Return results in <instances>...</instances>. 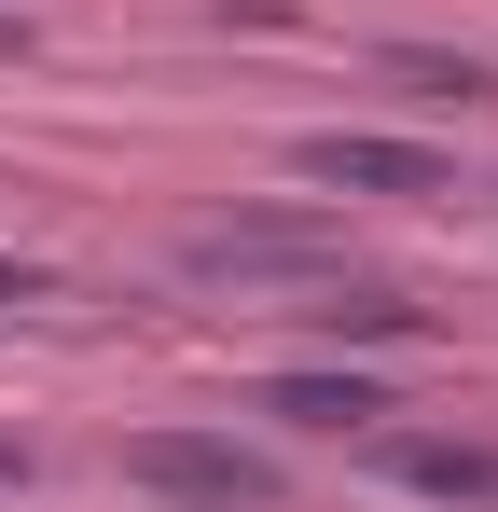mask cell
Segmentation results:
<instances>
[{"instance_id": "cell-1", "label": "cell", "mask_w": 498, "mask_h": 512, "mask_svg": "<svg viewBox=\"0 0 498 512\" xmlns=\"http://www.w3.org/2000/svg\"><path fill=\"white\" fill-rule=\"evenodd\" d=\"M180 277L194 291H332L346 277V236L305 222V208H236V222H194L180 236Z\"/></svg>"}, {"instance_id": "cell-3", "label": "cell", "mask_w": 498, "mask_h": 512, "mask_svg": "<svg viewBox=\"0 0 498 512\" xmlns=\"http://www.w3.org/2000/svg\"><path fill=\"white\" fill-rule=\"evenodd\" d=\"M291 167L319 180V194H457V167L429 139H374V125H319Z\"/></svg>"}, {"instance_id": "cell-8", "label": "cell", "mask_w": 498, "mask_h": 512, "mask_svg": "<svg viewBox=\"0 0 498 512\" xmlns=\"http://www.w3.org/2000/svg\"><path fill=\"white\" fill-rule=\"evenodd\" d=\"M14 305H42V263L28 250H0V319H14Z\"/></svg>"}, {"instance_id": "cell-2", "label": "cell", "mask_w": 498, "mask_h": 512, "mask_svg": "<svg viewBox=\"0 0 498 512\" xmlns=\"http://www.w3.org/2000/svg\"><path fill=\"white\" fill-rule=\"evenodd\" d=\"M125 485L166 512H277V457L236 429H139L125 443Z\"/></svg>"}, {"instance_id": "cell-4", "label": "cell", "mask_w": 498, "mask_h": 512, "mask_svg": "<svg viewBox=\"0 0 498 512\" xmlns=\"http://www.w3.org/2000/svg\"><path fill=\"white\" fill-rule=\"evenodd\" d=\"M374 471L429 512H498V457L485 443H374Z\"/></svg>"}, {"instance_id": "cell-5", "label": "cell", "mask_w": 498, "mask_h": 512, "mask_svg": "<svg viewBox=\"0 0 498 512\" xmlns=\"http://www.w3.org/2000/svg\"><path fill=\"white\" fill-rule=\"evenodd\" d=\"M263 416H291V429H346V443H360V429L388 416V388H374V374H332V360H305V374H277V388H263Z\"/></svg>"}, {"instance_id": "cell-6", "label": "cell", "mask_w": 498, "mask_h": 512, "mask_svg": "<svg viewBox=\"0 0 498 512\" xmlns=\"http://www.w3.org/2000/svg\"><path fill=\"white\" fill-rule=\"evenodd\" d=\"M388 84H402V97H457V111H471V97H498V70H485V56H443V42H388Z\"/></svg>"}, {"instance_id": "cell-9", "label": "cell", "mask_w": 498, "mask_h": 512, "mask_svg": "<svg viewBox=\"0 0 498 512\" xmlns=\"http://www.w3.org/2000/svg\"><path fill=\"white\" fill-rule=\"evenodd\" d=\"M0 485H28V443H14V429H0Z\"/></svg>"}, {"instance_id": "cell-7", "label": "cell", "mask_w": 498, "mask_h": 512, "mask_svg": "<svg viewBox=\"0 0 498 512\" xmlns=\"http://www.w3.org/2000/svg\"><path fill=\"white\" fill-rule=\"evenodd\" d=\"M319 319H332V333H360V346H415V333H429L402 291H346V277H332V305H319Z\"/></svg>"}]
</instances>
